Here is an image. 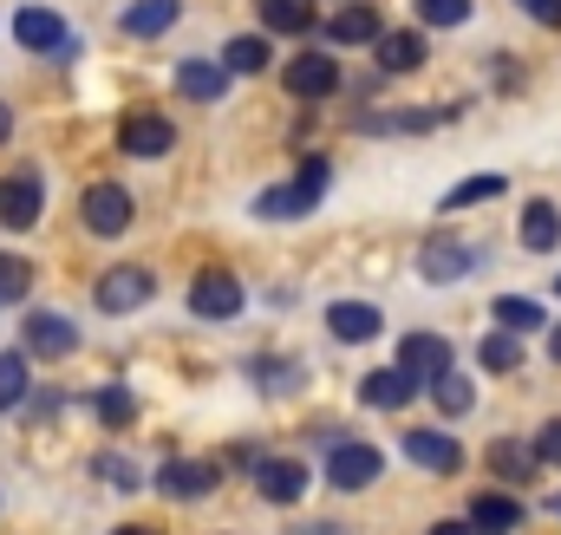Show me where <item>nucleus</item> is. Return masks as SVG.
Instances as JSON below:
<instances>
[{
    "label": "nucleus",
    "mask_w": 561,
    "mask_h": 535,
    "mask_svg": "<svg viewBox=\"0 0 561 535\" xmlns=\"http://www.w3.org/2000/svg\"><path fill=\"white\" fill-rule=\"evenodd\" d=\"M379 470H386V457L373 451V444H359V437H346V444H333V457H327V483L333 490H366V483H379Z\"/></svg>",
    "instance_id": "obj_6"
},
{
    "label": "nucleus",
    "mask_w": 561,
    "mask_h": 535,
    "mask_svg": "<svg viewBox=\"0 0 561 535\" xmlns=\"http://www.w3.org/2000/svg\"><path fill=\"white\" fill-rule=\"evenodd\" d=\"M268 59H275V53H268V39H262V33H242V39H229V46H222V72H229V79L268 72Z\"/></svg>",
    "instance_id": "obj_24"
},
{
    "label": "nucleus",
    "mask_w": 561,
    "mask_h": 535,
    "mask_svg": "<svg viewBox=\"0 0 561 535\" xmlns=\"http://www.w3.org/2000/svg\"><path fill=\"white\" fill-rule=\"evenodd\" d=\"M556 510H561V497H556Z\"/></svg>",
    "instance_id": "obj_43"
},
{
    "label": "nucleus",
    "mask_w": 561,
    "mask_h": 535,
    "mask_svg": "<svg viewBox=\"0 0 561 535\" xmlns=\"http://www.w3.org/2000/svg\"><path fill=\"white\" fill-rule=\"evenodd\" d=\"M99 418H105V424H112V431H125V424H131V418H138V399H131V392H125V386H105V392H99Z\"/></svg>",
    "instance_id": "obj_33"
},
{
    "label": "nucleus",
    "mask_w": 561,
    "mask_h": 535,
    "mask_svg": "<svg viewBox=\"0 0 561 535\" xmlns=\"http://www.w3.org/2000/svg\"><path fill=\"white\" fill-rule=\"evenodd\" d=\"M431 535H470V523H437Z\"/></svg>",
    "instance_id": "obj_38"
},
{
    "label": "nucleus",
    "mask_w": 561,
    "mask_h": 535,
    "mask_svg": "<svg viewBox=\"0 0 561 535\" xmlns=\"http://www.w3.org/2000/svg\"><path fill=\"white\" fill-rule=\"evenodd\" d=\"M523 242H529L536 255H549V249L561 242V209L549 203V196H536V203L523 209Z\"/></svg>",
    "instance_id": "obj_23"
},
{
    "label": "nucleus",
    "mask_w": 561,
    "mask_h": 535,
    "mask_svg": "<svg viewBox=\"0 0 561 535\" xmlns=\"http://www.w3.org/2000/svg\"><path fill=\"white\" fill-rule=\"evenodd\" d=\"M516 7H529L542 26H561V0H516Z\"/></svg>",
    "instance_id": "obj_37"
},
{
    "label": "nucleus",
    "mask_w": 561,
    "mask_h": 535,
    "mask_svg": "<svg viewBox=\"0 0 561 535\" xmlns=\"http://www.w3.org/2000/svg\"><path fill=\"white\" fill-rule=\"evenodd\" d=\"M327 157H307L300 170H294V183H280V190H262L255 196V216H268V223H287V216H307L320 196H327Z\"/></svg>",
    "instance_id": "obj_1"
},
{
    "label": "nucleus",
    "mask_w": 561,
    "mask_h": 535,
    "mask_svg": "<svg viewBox=\"0 0 561 535\" xmlns=\"http://www.w3.org/2000/svg\"><path fill=\"white\" fill-rule=\"evenodd\" d=\"M496 327H510V333L523 340V333L542 327V307H536L529 294H496Z\"/></svg>",
    "instance_id": "obj_26"
},
{
    "label": "nucleus",
    "mask_w": 561,
    "mask_h": 535,
    "mask_svg": "<svg viewBox=\"0 0 561 535\" xmlns=\"http://www.w3.org/2000/svg\"><path fill=\"white\" fill-rule=\"evenodd\" d=\"M463 523H470V535H516L523 530V503H516L510 490H483Z\"/></svg>",
    "instance_id": "obj_17"
},
{
    "label": "nucleus",
    "mask_w": 561,
    "mask_h": 535,
    "mask_svg": "<svg viewBox=\"0 0 561 535\" xmlns=\"http://www.w3.org/2000/svg\"><path fill=\"white\" fill-rule=\"evenodd\" d=\"M419 20H431V26H463L470 20V0H419Z\"/></svg>",
    "instance_id": "obj_34"
},
{
    "label": "nucleus",
    "mask_w": 561,
    "mask_h": 535,
    "mask_svg": "<svg viewBox=\"0 0 561 535\" xmlns=\"http://www.w3.org/2000/svg\"><path fill=\"white\" fill-rule=\"evenodd\" d=\"M379 327H386V320H379V307H373V300H333V307H327V333H333V340H346V346L379 340Z\"/></svg>",
    "instance_id": "obj_15"
},
{
    "label": "nucleus",
    "mask_w": 561,
    "mask_h": 535,
    "mask_svg": "<svg viewBox=\"0 0 561 535\" xmlns=\"http://www.w3.org/2000/svg\"><path fill=\"white\" fill-rule=\"evenodd\" d=\"M280 79H287L294 99H327V92H340V66H333L327 53H294Z\"/></svg>",
    "instance_id": "obj_12"
},
{
    "label": "nucleus",
    "mask_w": 561,
    "mask_h": 535,
    "mask_svg": "<svg viewBox=\"0 0 561 535\" xmlns=\"http://www.w3.org/2000/svg\"><path fill=\"white\" fill-rule=\"evenodd\" d=\"M556 294H561V274H556Z\"/></svg>",
    "instance_id": "obj_42"
},
{
    "label": "nucleus",
    "mask_w": 561,
    "mask_h": 535,
    "mask_svg": "<svg viewBox=\"0 0 561 535\" xmlns=\"http://www.w3.org/2000/svg\"><path fill=\"white\" fill-rule=\"evenodd\" d=\"M176 144V125L163 118V112H131L125 125H118V150L125 157H163Z\"/></svg>",
    "instance_id": "obj_11"
},
{
    "label": "nucleus",
    "mask_w": 561,
    "mask_h": 535,
    "mask_svg": "<svg viewBox=\"0 0 561 535\" xmlns=\"http://www.w3.org/2000/svg\"><path fill=\"white\" fill-rule=\"evenodd\" d=\"M490 196H503V177L496 170H483V177H470V183H457V190H444V216H457V209H477V203H490Z\"/></svg>",
    "instance_id": "obj_25"
},
{
    "label": "nucleus",
    "mask_w": 561,
    "mask_h": 535,
    "mask_svg": "<svg viewBox=\"0 0 561 535\" xmlns=\"http://www.w3.org/2000/svg\"><path fill=\"white\" fill-rule=\"evenodd\" d=\"M399 373H405L419 392H431V386L450 373V340H444V333H405V340H399Z\"/></svg>",
    "instance_id": "obj_4"
},
{
    "label": "nucleus",
    "mask_w": 561,
    "mask_h": 535,
    "mask_svg": "<svg viewBox=\"0 0 561 535\" xmlns=\"http://www.w3.org/2000/svg\"><path fill=\"white\" fill-rule=\"evenodd\" d=\"M399 451H405L419 470H431V477H450V470L463 464V444H457V437H444V431H431V424H424V431H405V437H399Z\"/></svg>",
    "instance_id": "obj_10"
},
{
    "label": "nucleus",
    "mask_w": 561,
    "mask_h": 535,
    "mask_svg": "<svg viewBox=\"0 0 561 535\" xmlns=\"http://www.w3.org/2000/svg\"><path fill=\"white\" fill-rule=\"evenodd\" d=\"M176 13H183V0H131L125 7V33L131 39H157V33L176 26Z\"/></svg>",
    "instance_id": "obj_21"
},
{
    "label": "nucleus",
    "mask_w": 561,
    "mask_h": 535,
    "mask_svg": "<svg viewBox=\"0 0 561 535\" xmlns=\"http://www.w3.org/2000/svg\"><path fill=\"white\" fill-rule=\"evenodd\" d=\"M79 216H85V229L92 236H125L131 229V216H138V203H131V190L125 183H92L85 196H79Z\"/></svg>",
    "instance_id": "obj_3"
},
{
    "label": "nucleus",
    "mask_w": 561,
    "mask_h": 535,
    "mask_svg": "<svg viewBox=\"0 0 561 535\" xmlns=\"http://www.w3.org/2000/svg\"><path fill=\"white\" fill-rule=\"evenodd\" d=\"M26 287H33V262L0 255V307H20V300H26Z\"/></svg>",
    "instance_id": "obj_31"
},
{
    "label": "nucleus",
    "mask_w": 561,
    "mask_h": 535,
    "mask_svg": "<svg viewBox=\"0 0 561 535\" xmlns=\"http://www.w3.org/2000/svg\"><path fill=\"white\" fill-rule=\"evenodd\" d=\"M99 477H105V483H118V490H138V483H144L138 464H125L118 451H105V457H99Z\"/></svg>",
    "instance_id": "obj_35"
},
{
    "label": "nucleus",
    "mask_w": 561,
    "mask_h": 535,
    "mask_svg": "<svg viewBox=\"0 0 561 535\" xmlns=\"http://www.w3.org/2000/svg\"><path fill=\"white\" fill-rule=\"evenodd\" d=\"M373 46H379V72H386V79L424 66V33H412V26H405V33H379Z\"/></svg>",
    "instance_id": "obj_18"
},
{
    "label": "nucleus",
    "mask_w": 561,
    "mask_h": 535,
    "mask_svg": "<svg viewBox=\"0 0 561 535\" xmlns=\"http://www.w3.org/2000/svg\"><path fill=\"white\" fill-rule=\"evenodd\" d=\"M549 353H556V360H561V327H556V333H549Z\"/></svg>",
    "instance_id": "obj_41"
},
{
    "label": "nucleus",
    "mask_w": 561,
    "mask_h": 535,
    "mask_svg": "<svg viewBox=\"0 0 561 535\" xmlns=\"http://www.w3.org/2000/svg\"><path fill=\"white\" fill-rule=\"evenodd\" d=\"M190 314H196V320H236V314H242V281H236L229 268L196 274V287H190Z\"/></svg>",
    "instance_id": "obj_8"
},
{
    "label": "nucleus",
    "mask_w": 561,
    "mask_h": 535,
    "mask_svg": "<svg viewBox=\"0 0 561 535\" xmlns=\"http://www.w3.org/2000/svg\"><path fill=\"white\" fill-rule=\"evenodd\" d=\"M262 7V20L275 26V33H307L313 26V7L307 0H255Z\"/></svg>",
    "instance_id": "obj_28"
},
{
    "label": "nucleus",
    "mask_w": 561,
    "mask_h": 535,
    "mask_svg": "<svg viewBox=\"0 0 561 535\" xmlns=\"http://www.w3.org/2000/svg\"><path fill=\"white\" fill-rule=\"evenodd\" d=\"M150 294H157L150 268H105L99 274V314H138Z\"/></svg>",
    "instance_id": "obj_9"
},
{
    "label": "nucleus",
    "mask_w": 561,
    "mask_h": 535,
    "mask_svg": "<svg viewBox=\"0 0 561 535\" xmlns=\"http://www.w3.org/2000/svg\"><path fill=\"white\" fill-rule=\"evenodd\" d=\"M13 39H20L26 53H66V20H59L53 7H20V13H13Z\"/></svg>",
    "instance_id": "obj_14"
},
{
    "label": "nucleus",
    "mask_w": 561,
    "mask_h": 535,
    "mask_svg": "<svg viewBox=\"0 0 561 535\" xmlns=\"http://www.w3.org/2000/svg\"><path fill=\"white\" fill-rule=\"evenodd\" d=\"M536 464H556V470H561V418L542 424V437H536Z\"/></svg>",
    "instance_id": "obj_36"
},
{
    "label": "nucleus",
    "mask_w": 561,
    "mask_h": 535,
    "mask_svg": "<svg viewBox=\"0 0 561 535\" xmlns=\"http://www.w3.org/2000/svg\"><path fill=\"white\" fill-rule=\"evenodd\" d=\"M176 92L196 99V105H216V99L229 92V72L209 66V59H183V66H176Z\"/></svg>",
    "instance_id": "obj_19"
},
{
    "label": "nucleus",
    "mask_w": 561,
    "mask_h": 535,
    "mask_svg": "<svg viewBox=\"0 0 561 535\" xmlns=\"http://www.w3.org/2000/svg\"><path fill=\"white\" fill-rule=\"evenodd\" d=\"M112 535H157V530H138V523H125V530H112Z\"/></svg>",
    "instance_id": "obj_40"
},
{
    "label": "nucleus",
    "mask_w": 561,
    "mask_h": 535,
    "mask_svg": "<svg viewBox=\"0 0 561 535\" xmlns=\"http://www.w3.org/2000/svg\"><path fill=\"white\" fill-rule=\"evenodd\" d=\"M7 137H13V112H7V105H0V144H7Z\"/></svg>",
    "instance_id": "obj_39"
},
{
    "label": "nucleus",
    "mask_w": 561,
    "mask_h": 535,
    "mask_svg": "<svg viewBox=\"0 0 561 535\" xmlns=\"http://www.w3.org/2000/svg\"><path fill=\"white\" fill-rule=\"evenodd\" d=\"M490 470H496L503 483H529V477H536V451H523V444L503 437V444H490Z\"/></svg>",
    "instance_id": "obj_27"
},
{
    "label": "nucleus",
    "mask_w": 561,
    "mask_h": 535,
    "mask_svg": "<svg viewBox=\"0 0 561 535\" xmlns=\"http://www.w3.org/2000/svg\"><path fill=\"white\" fill-rule=\"evenodd\" d=\"M39 209H46V183H39V170H13V177H0V229H33Z\"/></svg>",
    "instance_id": "obj_7"
},
{
    "label": "nucleus",
    "mask_w": 561,
    "mask_h": 535,
    "mask_svg": "<svg viewBox=\"0 0 561 535\" xmlns=\"http://www.w3.org/2000/svg\"><path fill=\"white\" fill-rule=\"evenodd\" d=\"M26 386H33V379H26V353H20V346L0 353V411H13V405L26 399Z\"/></svg>",
    "instance_id": "obj_29"
},
{
    "label": "nucleus",
    "mask_w": 561,
    "mask_h": 535,
    "mask_svg": "<svg viewBox=\"0 0 561 535\" xmlns=\"http://www.w3.org/2000/svg\"><path fill=\"white\" fill-rule=\"evenodd\" d=\"M431 399H437V411H444V418H463V411L477 405V386H470V379H457V373H444V379L431 386Z\"/></svg>",
    "instance_id": "obj_30"
},
{
    "label": "nucleus",
    "mask_w": 561,
    "mask_h": 535,
    "mask_svg": "<svg viewBox=\"0 0 561 535\" xmlns=\"http://www.w3.org/2000/svg\"><path fill=\"white\" fill-rule=\"evenodd\" d=\"M72 346H79V327H72L66 314H46V307H39V314L20 320V353H26V360H66Z\"/></svg>",
    "instance_id": "obj_5"
},
{
    "label": "nucleus",
    "mask_w": 561,
    "mask_h": 535,
    "mask_svg": "<svg viewBox=\"0 0 561 535\" xmlns=\"http://www.w3.org/2000/svg\"><path fill=\"white\" fill-rule=\"evenodd\" d=\"M477 360H483L490 373H516V366H523V340H516V333H490Z\"/></svg>",
    "instance_id": "obj_32"
},
{
    "label": "nucleus",
    "mask_w": 561,
    "mask_h": 535,
    "mask_svg": "<svg viewBox=\"0 0 561 535\" xmlns=\"http://www.w3.org/2000/svg\"><path fill=\"white\" fill-rule=\"evenodd\" d=\"M477 268V249L463 242V236H450V229H431L419 242V274L431 287H450V281H463Z\"/></svg>",
    "instance_id": "obj_2"
},
{
    "label": "nucleus",
    "mask_w": 561,
    "mask_h": 535,
    "mask_svg": "<svg viewBox=\"0 0 561 535\" xmlns=\"http://www.w3.org/2000/svg\"><path fill=\"white\" fill-rule=\"evenodd\" d=\"M255 490H262L268 503H300V497H307V464H300V457H262V464H255Z\"/></svg>",
    "instance_id": "obj_16"
},
{
    "label": "nucleus",
    "mask_w": 561,
    "mask_h": 535,
    "mask_svg": "<svg viewBox=\"0 0 561 535\" xmlns=\"http://www.w3.org/2000/svg\"><path fill=\"white\" fill-rule=\"evenodd\" d=\"M216 464H203V457H170L163 470H157V490L163 497H176V503H190V497H209L216 490Z\"/></svg>",
    "instance_id": "obj_13"
},
{
    "label": "nucleus",
    "mask_w": 561,
    "mask_h": 535,
    "mask_svg": "<svg viewBox=\"0 0 561 535\" xmlns=\"http://www.w3.org/2000/svg\"><path fill=\"white\" fill-rule=\"evenodd\" d=\"M412 392H419V386H412L399 366H379V373H366V379H359V399L379 405V411H399V405H412Z\"/></svg>",
    "instance_id": "obj_22"
},
{
    "label": "nucleus",
    "mask_w": 561,
    "mask_h": 535,
    "mask_svg": "<svg viewBox=\"0 0 561 535\" xmlns=\"http://www.w3.org/2000/svg\"><path fill=\"white\" fill-rule=\"evenodd\" d=\"M379 33H386V26H379L373 7H340V13L327 20V39H333V46H373Z\"/></svg>",
    "instance_id": "obj_20"
}]
</instances>
